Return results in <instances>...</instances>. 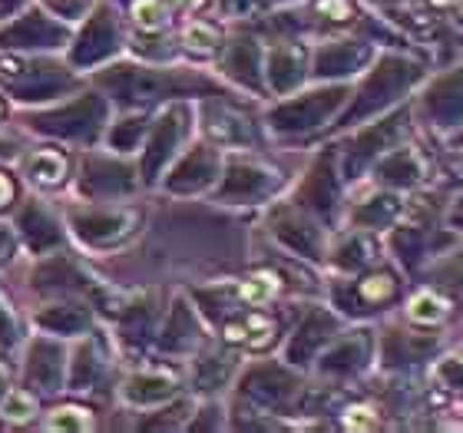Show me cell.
<instances>
[{"label":"cell","instance_id":"30bf717a","mask_svg":"<svg viewBox=\"0 0 463 433\" xmlns=\"http://www.w3.org/2000/svg\"><path fill=\"white\" fill-rule=\"evenodd\" d=\"M24 377L37 394H57L63 391V377H67V351L57 341L37 337L27 347V361H24Z\"/></svg>","mask_w":463,"mask_h":433},{"label":"cell","instance_id":"6da1fadb","mask_svg":"<svg viewBox=\"0 0 463 433\" xmlns=\"http://www.w3.org/2000/svg\"><path fill=\"white\" fill-rule=\"evenodd\" d=\"M99 87L107 89L113 99H119V103H149V99L175 97V93H183L185 87H205V83L195 77V73L123 63V67L103 70V73H99Z\"/></svg>","mask_w":463,"mask_h":433},{"label":"cell","instance_id":"ab89813d","mask_svg":"<svg viewBox=\"0 0 463 433\" xmlns=\"http://www.w3.org/2000/svg\"><path fill=\"white\" fill-rule=\"evenodd\" d=\"M437 377L444 381L447 387H463V357H450L437 367Z\"/></svg>","mask_w":463,"mask_h":433},{"label":"cell","instance_id":"60d3db41","mask_svg":"<svg viewBox=\"0 0 463 433\" xmlns=\"http://www.w3.org/2000/svg\"><path fill=\"white\" fill-rule=\"evenodd\" d=\"M345 424L351 430H367V427H374V414L367 410V407H354V410H347Z\"/></svg>","mask_w":463,"mask_h":433},{"label":"cell","instance_id":"e0dca14e","mask_svg":"<svg viewBox=\"0 0 463 433\" xmlns=\"http://www.w3.org/2000/svg\"><path fill=\"white\" fill-rule=\"evenodd\" d=\"M37 325L47 334L73 337V334H87L90 325H93V315L80 301H63V305H47L43 311H37Z\"/></svg>","mask_w":463,"mask_h":433},{"label":"cell","instance_id":"f35d334b","mask_svg":"<svg viewBox=\"0 0 463 433\" xmlns=\"http://www.w3.org/2000/svg\"><path fill=\"white\" fill-rule=\"evenodd\" d=\"M357 295L367 305H377V301H387L394 295V278L391 275H371V278L357 281Z\"/></svg>","mask_w":463,"mask_h":433},{"label":"cell","instance_id":"9a60e30c","mask_svg":"<svg viewBox=\"0 0 463 433\" xmlns=\"http://www.w3.org/2000/svg\"><path fill=\"white\" fill-rule=\"evenodd\" d=\"M99 381H107V354L99 347L97 337H87L83 344L73 351V364H70V391L73 394H93Z\"/></svg>","mask_w":463,"mask_h":433},{"label":"cell","instance_id":"d4e9b609","mask_svg":"<svg viewBox=\"0 0 463 433\" xmlns=\"http://www.w3.org/2000/svg\"><path fill=\"white\" fill-rule=\"evenodd\" d=\"M364 60H367V47L345 40V43H328V47L321 50L315 67H318L321 77H341V73H351V70H357Z\"/></svg>","mask_w":463,"mask_h":433},{"label":"cell","instance_id":"83f0119b","mask_svg":"<svg viewBox=\"0 0 463 433\" xmlns=\"http://www.w3.org/2000/svg\"><path fill=\"white\" fill-rule=\"evenodd\" d=\"M195 337H199V327H195V321H193V311L185 308V305H175L173 318H169V325H165V331H163V347H169V351H185V347L195 344Z\"/></svg>","mask_w":463,"mask_h":433},{"label":"cell","instance_id":"836d02e7","mask_svg":"<svg viewBox=\"0 0 463 433\" xmlns=\"http://www.w3.org/2000/svg\"><path fill=\"white\" fill-rule=\"evenodd\" d=\"M24 341V327H20L17 311L10 308L7 298L0 295V351H14Z\"/></svg>","mask_w":463,"mask_h":433},{"label":"cell","instance_id":"d6986e66","mask_svg":"<svg viewBox=\"0 0 463 433\" xmlns=\"http://www.w3.org/2000/svg\"><path fill=\"white\" fill-rule=\"evenodd\" d=\"M20 169L40 189H57V185L67 183L70 163L60 149H33V153H27L20 159Z\"/></svg>","mask_w":463,"mask_h":433},{"label":"cell","instance_id":"2e32d148","mask_svg":"<svg viewBox=\"0 0 463 433\" xmlns=\"http://www.w3.org/2000/svg\"><path fill=\"white\" fill-rule=\"evenodd\" d=\"M175 394V377L165 371H136L126 377L123 400L133 407H159Z\"/></svg>","mask_w":463,"mask_h":433},{"label":"cell","instance_id":"d590c367","mask_svg":"<svg viewBox=\"0 0 463 433\" xmlns=\"http://www.w3.org/2000/svg\"><path fill=\"white\" fill-rule=\"evenodd\" d=\"M444 315H447V305L437 295H430V291H424V295H417L411 301V318L420 321V325H437Z\"/></svg>","mask_w":463,"mask_h":433},{"label":"cell","instance_id":"ffe728a7","mask_svg":"<svg viewBox=\"0 0 463 433\" xmlns=\"http://www.w3.org/2000/svg\"><path fill=\"white\" fill-rule=\"evenodd\" d=\"M275 235L281 239V245H288L291 251H298L305 259H321V229L305 215L285 212L275 221Z\"/></svg>","mask_w":463,"mask_h":433},{"label":"cell","instance_id":"603a6c76","mask_svg":"<svg viewBox=\"0 0 463 433\" xmlns=\"http://www.w3.org/2000/svg\"><path fill=\"white\" fill-rule=\"evenodd\" d=\"M225 73L251 89L261 87V50L255 47V40H235L232 43L229 57H225Z\"/></svg>","mask_w":463,"mask_h":433},{"label":"cell","instance_id":"cb8c5ba5","mask_svg":"<svg viewBox=\"0 0 463 433\" xmlns=\"http://www.w3.org/2000/svg\"><path fill=\"white\" fill-rule=\"evenodd\" d=\"M205 129L213 133V139H219L222 146H249L255 143V133H251V126L245 116L232 113V109L222 107H213L209 109V123Z\"/></svg>","mask_w":463,"mask_h":433},{"label":"cell","instance_id":"9c48e42d","mask_svg":"<svg viewBox=\"0 0 463 433\" xmlns=\"http://www.w3.org/2000/svg\"><path fill=\"white\" fill-rule=\"evenodd\" d=\"M189 113L183 107H169L159 119H156L153 133H149V146H146L143 155V179L146 183H156L159 173L165 169V163L175 155V149L183 146L185 129H189Z\"/></svg>","mask_w":463,"mask_h":433},{"label":"cell","instance_id":"44dd1931","mask_svg":"<svg viewBox=\"0 0 463 433\" xmlns=\"http://www.w3.org/2000/svg\"><path fill=\"white\" fill-rule=\"evenodd\" d=\"M305 63H301V50L291 43H281L269 53V83L275 93H288L301 83Z\"/></svg>","mask_w":463,"mask_h":433},{"label":"cell","instance_id":"5bb4252c","mask_svg":"<svg viewBox=\"0 0 463 433\" xmlns=\"http://www.w3.org/2000/svg\"><path fill=\"white\" fill-rule=\"evenodd\" d=\"M414 77H417L414 67H407V63H401V60H384V63L374 70V77L367 80V87H364V93H361V103H357L354 116H364L374 107H381V103H387V99H394L397 89L407 87Z\"/></svg>","mask_w":463,"mask_h":433},{"label":"cell","instance_id":"f546056e","mask_svg":"<svg viewBox=\"0 0 463 433\" xmlns=\"http://www.w3.org/2000/svg\"><path fill=\"white\" fill-rule=\"evenodd\" d=\"M374 241L367 239L364 231H354L351 239L341 245L338 251H335V261H338V268L341 271H357V268H364L367 261L374 259Z\"/></svg>","mask_w":463,"mask_h":433},{"label":"cell","instance_id":"8992f818","mask_svg":"<svg viewBox=\"0 0 463 433\" xmlns=\"http://www.w3.org/2000/svg\"><path fill=\"white\" fill-rule=\"evenodd\" d=\"M347 89L341 87H325L315 89V93H305L298 99H288L281 103L275 113H271V126L281 129V133H301V129H315L328 119L335 109L345 103Z\"/></svg>","mask_w":463,"mask_h":433},{"label":"cell","instance_id":"52a82bcc","mask_svg":"<svg viewBox=\"0 0 463 433\" xmlns=\"http://www.w3.org/2000/svg\"><path fill=\"white\" fill-rule=\"evenodd\" d=\"M80 195L87 202H109L123 199L136 189V173L126 163H116L109 155H90L80 169Z\"/></svg>","mask_w":463,"mask_h":433},{"label":"cell","instance_id":"bcb514c9","mask_svg":"<svg viewBox=\"0 0 463 433\" xmlns=\"http://www.w3.org/2000/svg\"><path fill=\"white\" fill-rule=\"evenodd\" d=\"M7 387H10V371L4 364H0V397L7 394Z\"/></svg>","mask_w":463,"mask_h":433},{"label":"cell","instance_id":"3957f363","mask_svg":"<svg viewBox=\"0 0 463 433\" xmlns=\"http://www.w3.org/2000/svg\"><path fill=\"white\" fill-rule=\"evenodd\" d=\"M30 129L47 136H60V139H80V143H93L103 129H107V99L99 93H83L73 97L70 103L47 113H37L27 119Z\"/></svg>","mask_w":463,"mask_h":433},{"label":"cell","instance_id":"d6a6232c","mask_svg":"<svg viewBox=\"0 0 463 433\" xmlns=\"http://www.w3.org/2000/svg\"><path fill=\"white\" fill-rule=\"evenodd\" d=\"M397 215V199L391 195H381V199H371L357 209V225L361 229H377V225H387V221Z\"/></svg>","mask_w":463,"mask_h":433},{"label":"cell","instance_id":"b9f144b4","mask_svg":"<svg viewBox=\"0 0 463 433\" xmlns=\"http://www.w3.org/2000/svg\"><path fill=\"white\" fill-rule=\"evenodd\" d=\"M318 10H321V14H328L331 20H347V17H351V7H347V0H321Z\"/></svg>","mask_w":463,"mask_h":433},{"label":"cell","instance_id":"277c9868","mask_svg":"<svg viewBox=\"0 0 463 433\" xmlns=\"http://www.w3.org/2000/svg\"><path fill=\"white\" fill-rule=\"evenodd\" d=\"M139 209L129 205H77L70 209V229L87 249H113L123 245L136 229H139Z\"/></svg>","mask_w":463,"mask_h":433},{"label":"cell","instance_id":"74e56055","mask_svg":"<svg viewBox=\"0 0 463 433\" xmlns=\"http://www.w3.org/2000/svg\"><path fill=\"white\" fill-rule=\"evenodd\" d=\"M185 40V47L189 50H199V53H209V50L219 47V30L209 27L205 20H195V24H189L183 33Z\"/></svg>","mask_w":463,"mask_h":433},{"label":"cell","instance_id":"4dcf8cb0","mask_svg":"<svg viewBox=\"0 0 463 433\" xmlns=\"http://www.w3.org/2000/svg\"><path fill=\"white\" fill-rule=\"evenodd\" d=\"M143 133H146L143 116H129V119H119V123L109 126L107 143L113 153H133L136 146H139V139H143Z\"/></svg>","mask_w":463,"mask_h":433},{"label":"cell","instance_id":"1f68e13d","mask_svg":"<svg viewBox=\"0 0 463 433\" xmlns=\"http://www.w3.org/2000/svg\"><path fill=\"white\" fill-rule=\"evenodd\" d=\"M97 420L90 414L87 407H57V410H50L47 414V430H63V433H73V430H93Z\"/></svg>","mask_w":463,"mask_h":433},{"label":"cell","instance_id":"484cf974","mask_svg":"<svg viewBox=\"0 0 463 433\" xmlns=\"http://www.w3.org/2000/svg\"><path fill=\"white\" fill-rule=\"evenodd\" d=\"M364 354H367V337H361V334L345 337V341H338L328 354L321 357V371H325V374H351V371L361 367Z\"/></svg>","mask_w":463,"mask_h":433},{"label":"cell","instance_id":"ba28073f","mask_svg":"<svg viewBox=\"0 0 463 433\" xmlns=\"http://www.w3.org/2000/svg\"><path fill=\"white\" fill-rule=\"evenodd\" d=\"M70 40V27L60 20L47 17L43 10H30L24 17H14L0 30V47L10 50H47L63 47Z\"/></svg>","mask_w":463,"mask_h":433},{"label":"cell","instance_id":"8d00e7d4","mask_svg":"<svg viewBox=\"0 0 463 433\" xmlns=\"http://www.w3.org/2000/svg\"><path fill=\"white\" fill-rule=\"evenodd\" d=\"M133 24L139 30H159L165 27V7L159 0H136L133 4Z\"/></svg>","mask_w":463,"mask_h":433},{"label":"cell","instance_id":"7bdbcfd3","mask_svg":"<svg viewBox=\"0 0 463 433\" xmlns=\"http://www.w3.org/2000/svg\"><path fill=\"white\" fill-rule=\"evenodd\" d=\"M14 202V179L7 173H0V212Z\"/></svg>","mask_w":463,"mask_h":433},{"label":"cell","instance_id":"4316f807","mask_svg":"<svg viewBox=\"0 0 463 433\" xmlns=\"http://www.w3.org/2000/svg\"><path fill=\"white\" fill-rule=\"evenodd\" d=\"M417 175H420V159L414 155V149H394V153H387L381 163H377V179L381 183H391V185H411L417 183Z\"/></svg>","mask_w":463,"mask_h":433},{"label":"cell","instance_id":"4fadbf2b","mask_svg":"<svg viewBox=\"0 0 463 433\" xmlns=\"http://www.w3.org/2000/svg\"><path fill=\"white\" fill-rule=\"evenodd\" d=\"M215 175H219V153L209 146H199L175 165V173L169 175L165 185H169V193H203L205 185L215 183Z\"/></svg>","mask_w":463,"mask_h":433},{"label":"cell","instance_id":"7c38bea8","mask_svg":"<svg viewBox=\"0 0 463 433\" xmlns=\"http://www.w3.org/2000/svg\"><path fill=\"white\" fill-rule=\"evenodd\" d=\"M17 231L24 245H27L33 255H43V251L57 249L63 231H60L57 215L50 212V205H43L40 199H30L17 215Z\"/></svg>","mask_w":463,"mask_h":433},{"label":"cell","instance_id":"7402d4cb","mask_svg":"<svg viewBox=\"0 0 463 433\" xmlns=\"http://www.w3.org/2000/svg\"><path fill=\"white\" fill-rule=\"evenodd\" d=\"M335 334V318L331 315H325V311H315L305 325H301V331L295 334V341L288 344V357L295 361V364H305L315 351H318L328 337Z\"/></svg>","mask_w":463,"mask_h":433},{"label":"cell","instance_id":"ac0fdd59","mask_svg":"<svg viewBox=\"0 0 463 433\" xmlns=\"http://www.w3.org/2000/svg\"><path fill=\"white\" fill-rule=\"evenodd\" d=\"M245 391H249L255 400H261L265 407H281L288 404L291 397H295V381H291L281 367H255L245 381Z\"/></svg>","mask_w":463,"mask_h":433},{"label":"cell","instance_id":"f1b7e54d","mask_svg":"<svg viewBox=\"0 0 463 433\" xmlns=\"http://www.w3.org/2000/svg\"><path fill=\"white\" fill-rule=\"evenodd\" d=\"M0 414L10 424H30L37 414V397L27 387H7V394L0 397Z\"/></svg>","mask_w":463,"mask_h":433},{"label":"cell","instance_id":"7a4b0ae2","mask_svg":"<svg viewBox=\"0 0 463 433\" xmlns=\"http://www.w3.org/2000/svg\"><path fill=\"white\" fill-rule=\"evenodd\" d=\"M0 80L4 87L14 93L17 99H27V103H37V99H53V97H67L73 89V73L63 70L60 63H50V60H30V57H0Z\"/></svg>","mask_w":463,"mask_h":433},{"label":"cell","instance_id":"ee69618b","mask_svg":"<svg viewBox=\"0 0 463 433\" xmlns=\"http://www.w3.org/2000/svg\"><path fill=\"white\" fill-rule=\"evenodd\" d=\"M10 255H14V235H10V231H0V265L10 261Z\"/></svg>","mask_w":463,"mask_h":433},{"label":"cell","instance_id":"f6af8a7d","mask_svg":"<svg viewBox=\"0 0 463 433\" xmlns=\"http://www.w3.org/2000/svg\"><path fill=\"white\" fill-rule=\"evenodd\" d=\"M24 4H27V0H0V20H10Z\"/></svg>","mask_w":463,"mask_h":433},{"label":"cell","instance_id":"7dc6e473","mask_svg":"<svg viewBox=\"0 0 463 433\" xmlns=\"http://www.w3.org/2000/svg\"><path fill=\"white\" fill-rule=\"evenodd\" d=\"M175 7H193V4H199V0H173Z\"/></svg>","mask_w":463,"mask_h":433},{"label":"cell","instance_id":"e575fe53","mask_svg":"<svg viewBox=\"0 0 463 433\" xmlns=\"http://www.w3.org/2000/svg\"><path fill=\"white\" fill-rule=\"evenodd\" d=\"M275 291H279V278L275 275H255V278H249L239 288V298L245 305H265Z\"/></svg>","mask_w":463,"mask_h":433},{"label":"cell","instance_id":"8fae6325","mask_svg":"<svg viewBox=\"0 0 463 433\" xmlns=\"http://www.w3.org/2000/svg\"><path fill=\"white\" fill-rule=\"evenodd\" d=\"M279 185V175L255 163H235L222 179V199L225 202H259Z\"/></svg>","mask_w":463,"mask_h":433},{"label":"cell","instance_id":"5b68a950","mask_svg":"<svg viewBox=\"0 0 463 433\" xmlns=\"http://www.w3.org/2000/svg\"><path fill=\"white\" fill-rule=\"evenodd\" d=\"M119 47H123L119 20L109 7H97L90 14L87 27L80 30V37L73 40V47H70V63H73V70H90L97 63L113 60Z\"/></svg>","mask_w":463,"mask_h":433}]
</instances>
